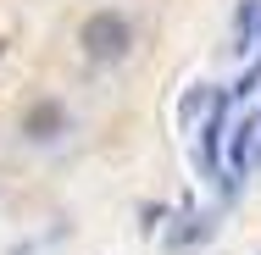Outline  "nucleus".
I'll use <instances>...</instances> for the list:
<instances>
[{
  "label": "nucleus",
  "instance_id": "4",
  "mask_svg": "<svg viewBox=\"0 0 261 255\" xmlns=\"http://www.w3.org/2000/svg\"><path fill=\"white\" fill-rule=\"evenodd\" d=\"M206 233H211V216L184 211V216H178V228H167V250H189V244H200Z\"/></svg>",
  "mask_w": 261,
  "mask_h": 255
},
{
  "label": "nucleus",
  "instance_id": "3",
  "mask_svg": "<svg viewBox=\"0 0 261 255\" xmlns=\"http://www.w3.org/2000/svg\"><path fill=\"white\" fill-rule=\"evenodd\" d=\"M61 133H67V111H61V100L28 105V117H22V139H28V145H50V139H61Z\"/></svg>",
  "mask_w": 261,
  "mask_h": 255
},
{
  "label": "nucleus",
  "instance_id": "9",
  "mask_svg": "<svg viewBox=\"0 0 261 255\" xmlns=\"http://www.w3.org/2000/svg\"><path fill=\"white\" fill-rule=\"evenodd\" d=\"M0 50H6V45H0Z\"/></svg>",
  "mask_w": 261,
  "mask_h": 255
},
{
  "label": "nucleus",
  "instance_id": "5",
  "mask_svg": "<svg viewBox=\"0 0 261 255\" xmlns=\"http://www.w3.org/2000/svg\"><path fill=\"white\" fill-rule=\"evenodd\" d=\"M217 100H222V89H211V83H195V89L184 95V111H178V117H184V128H195L200 117H211V105H217Z\"/></svg>",
  "mask_w": 261,
  "mask_h": 255
},
{
  "label": "nucleus",
  "instance_id": "7",
  "mask_svg": "<svg viewBox=\"0 0 261 255\" xmlns=\"http://www.w3.org/2000/svg\"><path fill=\"white\" fill-rule=\"evenodd\" d=\"M161 222H167V205H145V233H156Z\"/></svg>",
  "mask_w": 261,
  "mask_h": 255
},
{
  "label": "nucleus",
  "instance_id": "2",
  "mask_svg": "<svg viewBox=\"0 0 261 255\" xmlns=\"http://www.w3.org/2000/svg\"><path fill=\"white\" fill-rule=\"evenodd\" d=\"M228 122H233V100H228V89H222V100L211 105L206 128H200V150H195V161H200V172H206V178H222V145H228Z\"/></svg>",
  "mask_w": 261,
  "mask_h": 255
},
{
  "label": "nucleus",
  "instance_id": "6",
  "mask_svg": "<svg viewBox=\"0 0 261 255\" xmlns=\"http://www.w3.org/2000/svg\"><path fill=\"white\" fill-rule=\"evenodd\" d=\"M233 34H239V50H250V45H256V0H245V6H239Z\"/></svg>",
  "mask_w": 261,
  "mask_h": 255
},
{
  "label": "nucleus",
  "instance_id": "8",
  "mask_svg": "<svg viewBox=\"0 0 261 255\" xmlns=\"http://www.w3.org/2000/svg\"><path fill=\"white\" fill-rule=\"evenodd\" d=\"M256 50H261V0H256Z\"/></svg>",
  "mask_w": 261,
  "mask_h": 255
},
{
  "label": "nucleus",
  "instance_id": "1",
  "mask_svg": "<svg viewBox=\"0 0 261 255\" xmlns=\"http://www.w3.org/2000/svg\"><path fill=\"white\" fill-rule=\"evenodd\" d=\"M78 45L89 61H122V55L134 50V22L122 17V11H89L84 17V28H78Z\"/></svg>",
  "mask_w": 261,
  "mask_h": 255
}]
</instances>
